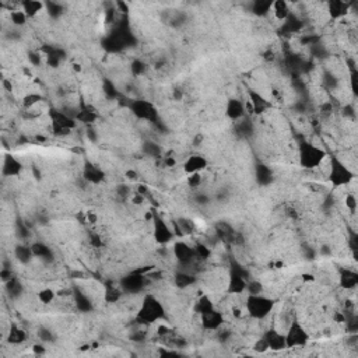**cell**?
<instances>
[{
	"label": "cell",
	"mask_w": 358,
	"mask_h": 358,
	"mask_svg": "<svg viewBox=\"0 0 358 358\" xmlns=\"http://www.w3.org/2000/svg\"><path fill=\"white\" fill-rule=\"evenodd\" d=\"M165 316H167V313H165L164 304L156 295L147 294L144 295L139 309H137V313L134 316V323L148 327V326L158 323L162 319H165Z\"/></svg>",
	"instance_id": "obj_1"
},
{
	"label": "cell",
	"mask_w": 358,
	"mask_h": 358,
	"mask_svg": "<svg viewBox=\"0 0 358 358\" xmlns=\"http://www.w3.org/2000/svg\"><path fill=\"white\" fill-rule=\"evenodd\" d=\"M326 158V150L313 144L312 141H301L298 145V162L304 169H316L322 167Z\"/></svg>",
	"instance_id": "obj_2"
},
{
	"label": "cell",
	"mask_w": 358,
	"mask_h": 358,
	"mask_svg": "<svg viewBox=\"0 0 358 358\" xmlns=\"http://www.w3.org/2000/svg\"><path fill=\"white\" fill-rule=\"evenodd\" d=\"M274 305H276V302L273 298L263 295V294L246 296V313L249 318L255 319V320H263V319L267 318L268 315L273 312Z\"/></svg>",
	"instance_id": "obj_3"
},
{
	"label": "cell",
	"mask_w": 358,
	"mask_h": 358,
	"mask_svg": "<svg viewBox=\"0 0 358 358\" xmlns=\"http://www.w3.org/2000/svg\"><path fill=\"white\" fill-rule=\"evenodd\" d=\"M327 179L335 188H341L350 185L355 179V173L347 167L344 162L337 157H332L329 162V172Z\"/></svg>",
	"instance_id": "obj_4"
},
{
	"label": "cell",
	"mask_w": 358,
	"mask_h": 358,
	"mask_svg": "<svg viewBox=\"0 0 358 358\" xmlns=\"http://www.w3.org/2000/svg\"><path fill=\"white\" fill-rule=\"evenodd\" d=\"M129 109L133 113L134 116L137 117L139 121L148 123H157L160 122V116H158V111L154 106L153 102L147 100H132L129 102Z\"/></svg>",
	"instance_id": "obj_5"
},
{
	"label": "cell",
	"mask_w": 358,
	"mask_h": 358,
	"mask_svg": "<svg viewBox=\"0 0 358 358\" xmlns=\"http://www.w3.org/2000/svg\"><path fill=\"white\" fill-rule=\"evenodd\" d=\"M50 125L53 133L57 136H66L77 126V121L73 115L67 112H62L59 109H50L49 111Z\"/></svg>",
	"instance_id": "obj_6"
},
{
	"label": "cell",
	"mask_w": 358,
	"mask_h": 358,
	"mask_svg": "<svg viewBox=\"0 0 358 358\" xmlns=\"http://www.w3.org/2000/svg\"><path fill=\"white\" fill-rule=\"evenodd\" d=\"M148 284V276L141 270H133L119 280V285L125 294H139Z\"/></svg>",
	"instance_id": "obj_7"
},
{
	"label": "cell",
	"mask_w": 358,
	"mask_h": 358,
	"mask_svg": "<svg viewBox=\"0 0 358 358\" xmlns=\"http://www.w3.org/2000/svg\"><path fill=\"white\" fill-rule=\"evenodd\" d=\"M153 229H151V234H153V238L156 241L158 245H168L171 241L173 240L175 236V232H173V228L171 224L168 223L167 220L158 214H153Z\"/></svg>",
	"instance_id": "obj_8"
},
{
	"label": "cell",
	"mask_w": 358,
	"mask_h": 358,
	"mask_svg": "<svg viewBox=\"0 0 358 358\" xmlns=\"http://www.w3.org/2000/svg\"><path fill=\"white\" fill-rule=\"evenodd\" d=\"M285 344L287 348H298V347H305L309 341V333L307 329L300 323V320L294 319L288 326V329L284 333Z\"/></svg>",
	"instance_id": "obj_9"
},
{
	"label": "cell",
	"mask_w": 358,
	"mask_h": 358,
	"mask_svg": "<svg viewBox=\"0 0 358 358\" xmlns=\"http://www.w3.org/2000/svg\"><path fill=\"white\" fill-rule=\"evenodd\" d=\"M173 257L176 259V262L179 263V266L182 268H186L192 266L196 262L195 249L193 246H190L188 242L185 241H178L173 244L172 248Z\"/></svg>",
	"instance_id": "obj_10"
},
{
	"label": "cell",
	"mask_w": 358,
	"mask_h": 358,
	"mask_svg": "<svg viewBox=\"0 0 358 358\" xmlns=\"http://www.w3.org/2000/svg\"><path fill=\"white\" fill-rule=\"evenodd\" d=\"M246 95H248V102H249V108L251 111L255 113V115H263L272 108V104L270 101L262 94L259 93L257 90L255 88H248L246 91Z\"/></svg>",
	"instance_id": "obj_11"
},
{
	"label": "cell",
	"mask_w": 358,
	"mask_h": 358,
	"mask_svg": "<svg viewBox=\"0 0 358 358\" xmlns=\"http://www.w3.org/2000/svg\"><path fill=\"white\" fill-rule=\"evenodd\" d=\"M225 323V319H224L223 312L217 311L216 308L208 311L207 313L200 315V324L201 327L207 332H218L221 329Z\"/></svg>",
	"instance_id": "obj_12"
},
{
	"label": "cell",
	"mask_w": 358,
	"mask_h": 358,
	"mask_svg": "<svg viewBox=\"0 0 358 358\" xmlns=\"http://www.w3.org/2000/svg\"><path fill=\"white\" fill-rule=\"evenodd\" d=\"M22 169H24V164L16 156L6 154L3 157V164H2L3 178H17V176L21 175Z\"/></svg>",
	"instance_id": "obj_13"
},
{
	"label": "cell",
	"mask_w": 358,
	"mask_h": 358,
	"mask_svg": "<svg viewBox=\"0 0 358 358\" xmlns=\"http://www.w3.org/2000/svg\"><path fill=\"white\" fill-rule=\"evenodd\" d=\"M208 167V160L203 154H192L184 162V172L186 175L201 173Z\"/></svg>",
	"instance_id": "obj_14"
},
{
	"label": "cell",
	"mask_w": 358,
	"mask_h": 358,
	"mask_svg": "<svg viewBox=\"0 0 358 358\" xmlns=\"http://www.w3.org/2000/svg\"><path fill=\"white\" fill-rule=\"evenodd\" d=\"M263 339L266 340L268 350H272V351H281V350L287 348L285 335L279 332L276 327H270V329L266 330L264 335H263Z\"/></svg>",
	"instance_id": "obj_15"
},
{
	"label": "cell",
	"mask_w": 358,
	"mask_h": 358,
	"mask_svg": "<svg viewBox=\"0 0 358 358\" xmlns=\"http://www.w3.org/2000/svg\"><path fill=\"white\" fill-rule=\"evenodd\" d=\"M358 285V272L350 267H341L339 270V287L344 291H352Z\"/></svg>",
	"instance_id": "obj_16"
},
{
	"label": "cell",
	"mask_w": 358,
	"mask_h": 358,
	"mask_svg": "<svg viewBox=\"0 0 358 358\" xmlns=\"http://www.w3.org/2000/svg\"><path fill=\"white\" fill-rule=\"evenodd\" d=\"M246 113V106L245 104L240 100V98H229L227 101V105H225V115L228 117L229 121L232 122H238L242 117H245Z\"/></svg>",
	"instance_id": "obj_17"
},
{
	"label": "cell",
	"mask_w": 358,
	"mask_h": 358,
	"mask_svg": "<svg viewBox=\"0 0 358 358\" xmlns=\"http://www.w3.org/2000/svg\"><path fill=\"white\" fill-rule=\"evenodd\" d=\"M350 3H347L344 0H329L326 3L327 14L330 20H341L344 17L348 16L350 13Z\"/></svg>",
	"instance_id": "obj_18"
},
{
	"label": "cell",
	"mask_w": 358,
	"mask_h": 358,
	"mask_svg": "<svg viewBox=\"0 0 358 358\" xmlns=\"http://www.w3.org/2000/svg\"><path fill=\"white\" fill-rule=\"evenodd\" d=\"M248 277L242 276L240 273H235L229 270L228 285H227V292L231 295H241L246 291V284H248Z\"/></svg>",
	"instance_id": "obj_19"
},
{
	"label": "cell",
	"mask_w": 358,
	"mask_h": 358,
	"mask_svg": "<svg viewBox=\"0 0 358 358\" xmlns=\"http://www.w3.org/2000/svg\"><path fill=\"white\" fill-rule=\"evenodd\" d=\"M74 119L80 123H84V125H93L98 121V113L95 111L93 106L87 105L85 102H80V105L74 112Z\"/></svg>",
	"instance_id": "obj_20"
},
{
	"label": "cell",
	"mask_w": 358,
	"mask_h": 358,
	"mask_svg": "<svg viewBox=\"0 0 358 358\" xmlns=\"http://www.w3.org/2000/svg\"><path fill=\"white\" fill-rule=\"evenodd\" d=\"M83 179L87 184H101L105 179V172L100 167L94 165L93 162L87 161L83 168Z\"/></svg>",
	"instance_id": "obj_21"
},
{
	"label": "cell",
	"mask_w": 358,
	"mask_h": 358,
	"mask_svg": "<svg viewBox=\"0 0 358 358\" xmlns=\"http://www.w3.org/2000/svg\"><path fill=\"white\" fill-rule=\"evenodd\" d=\"M172 228L175 235L185 236V235L193 234L196 231L195 221L189 217H178L172 224Z\"/></svg>",
	"instance_id": "obj_22"
},
{
	"label": "cell",
	"mask_w": 358,
	"mask_h": 358,
	"mask_svg": "<svg viewBox=\"0 0 358 358\" xmlns=\"http://www.w3.org/2000/svg\"><path fill=\"white\" fill-rule=\"evenodd\" d=\"M302 27H304V22H302L301 18L296 16V14H294V13H291L288 18L281 22L280 31H281L283 35H294V34L300 33Z\"/></svg>",
	"instance_id": "obj_23"
},
{
	"label": "cell",
	"mask_w": 358,
	"mask_h": 358,
	"mask_svg": "<svg viewBox=\"0 0 358 358\" xmlns=\"http://www.w3.org/2000/svg\"><path fill=\"white\" fill-rule=\"evenodd\" d=\"M197 279L193 273H190V270L188 268H181L179 272H176L175 277H173V283L178 287L179 290H186L192 285L195 284Z\"/></svg>",
	"instance_id": "obj_24"
},
{
	"label": "cell",
	"mask_w": 358,
	"mask_h": 358,
	"mask_svg": "<svg viewBox=\"0 0 358 358\" xmlns=\"http://www.w3.org/2000/svg\"><path fill=\"white\" fill-rule=\"evenodd\" d=\"M73 298H74V304H76V308H77L80 312L83 313H88L93 311V301L91 298L88 296V294H85L83 290L80 288H74L73 291Z\"/></svg>",
	"instance_id": "obj_25"
},
{
	"label": "cell",
	"mask_w": 358,
	"mask_h": 358,
	"mask_svg": "<svg viewBox=\"0 0 358 358\" xmlns=\"http://www.w3.org/2000/svg\"><path fill=\"white\" fill-rule=\"evenodd\" d=\"M255 178H256V182L260 186H267V185L273 182V169L266 164H257L255 167Z\"/></svg>",
	"instance_id": "obj_26"
},
{
	"label": "cell",
	"mask_w": 358,
	"mask_h": 358,
	"mask_svg": "<svg viewBox=\"0 0 358 358\" xmlns=\"http://www.w3.org/2000/svg\"><path fill=\"white\" fill-rule=\"evenodd\" d=\"M31 249H33L34 256L38 257L41 260L44 262H53L55 260V255H53V251L50 249V246H48L44 242H34L31 244Z\"/></svg>",
	"instance_id": "obj_27"
},
{
	"label": "cell",
	"mask_w": 358,
	"mask_h": 358,
	"mask_svg": "<svg viewBox=\"0 0 358 358\" xmlns=\"http://www.w3.org/2000/svg\"><path fill=\"white\" fill-rule=\"evenodd\" d=\"M27 340V330L17 326V324H11L10 329H9V333H7V343L13 344V346H20V344L25 343Z\"/></svg>",
	"instance_id": "obj_28"
},
{
	"label": "cell",
	"mask_w": 358,
	"mask_h": 358,
	"mask_svg": "<svg viewBox=\"0 0 358 358\" xmlns=\"http://www.w3.org/2000/svg\"><path fill=\"white\" fill-rule=\"evenodd\" d=\"M14 257H16L17 262H20L21 264H28V263L33 262L34 256L33 249H31V245H25L24 242L22 244H17L14 246Z\"/></svg>",
	"instance_id": "obj_29"
},
{
	"label": "cell",
	"mask_w": 358,
	"mask_h": 358,
	"mask_svg": "<svg viewBox=\"0 0 358 358\" xmlns=\"http://www.w3.org/2000/svg\"><path fill=\"white\" fill-rule=\"evenodd\" d=\"M272 13L276 17V20L283 22L288 18V16H290L292 11L290 9V5L285 0H276V2L272 3Z\"/></svg>",
	"instance_id": "obj_30"
},
{
	"label": "cell",
	"mask_w": 358,
	"mask_h": 358,
	"mask_svg": "<svg viewBox=\"0 0 358 358\" xmlns=\"http://www.w3.org/2000/svg\"><path fill=\"white\" fill-rule=\"evenodd\" d=\"M123 295H125V292H123V290L121 288V285L119 284L115 285L113 283L105 284V288H104V300H105L108 304L119 302L122 300Z\"/></svg>",
	"instance_id": "obj_31"
},
{
	"label": "cell",
	"mask_w": 358,
	"mask_h": 358,
	"mask_svg": "<svg viewBox=\"0 0 358 358\" xmlns=\"http://www.w3.org/2000/svg\"><path fill=\"white\" fill-rule=\"evenodd\" d=\"M20 6H21V10L27 14L28 18L37 16L39 11L45 10V3L39 2V0H22Z\"/></svg>",
	"instance_id": "obj_32"
},
{
	"label": "cell",
	"mask_w": 358,
	"mask_h": 358,
	"mask_svg": "<svg viewBox=\"0 0 358 358\" xmlns=\"http://www.w3.org/2000/svg\"><path fill=\"white\" fill-rule=\"evenodd\" d=\"M214 302H213V300L210 298L208 295H200L197 300L195 301V304H193V312L197 313L199 316L200 315H203V313H207L208 311H212V309H214Z\"/></svg>",
	"instance_id": "obj_33"
},
{
	"label": "cell",
	"mask_w": 358,
	"mask_h": 358,
	"mask_svg": "<svg viewBox=\"0 0 358 358\" xmlns=\"http://www.w3.org/2000/svg\"><path fill=\"white\" fill-rule=\"evenodd\" d=\"M272 3L270 0H255L251 3V11L257 17H266L272 11Z\"/></svg>",
	"instance_id": "obj_34"
},
{
	"label": "cell",
	"mask_w": 358,
	"mask_h": 358,
	"mask_svg": "<svg viewBox=\"0 0 358 358\" xmlns=\"http://www.w3.org/2000/svg\"><path fill=\"white\" fill-rule=\"evenodd\" d=\"M45 11L50 18H59L65 13V7L59 2H45Z\"/></svg>",
	"instance_id": "obj_35"
},
{
	"label": "cell",
	"mask_w": 358,
	"mask_h": 358,
	"mask_svg": "<svg viewBox=\"0 0 358 358\" xmlns=\"http://www.w3.org/2000/svg\"><path fill=\"white\" fill-rule=\"evenodd\" d=\"M5 287L11 298H18V296L22 294L21 281L18 279H16V277H13V279H10L9 281H6Z\"/></svg>",
	"instance_id": "obj_36"
},
{
	"label": "cell",
	"mask_w": 358,
	"mask_h": 358,
	"mask_svg": "<svg viewBox=\"0 0 358 358\" xmlns=\"http://www.w3.org/2000/svg\"><path fill=\"white\" fill-rule=\"evenodd\" d=\"M10 21L14 27H24L27 24L28 17L21 9H16V10H11Z\"/></svg>",
	"instance_id": "obj_37"
},
{
	"label": "cell",
	"mask_w": 358,
	"mask_h": 358,
	"mask_svg": "<svg viewBox=\"0 0 358 358\" xmlns=\"http://www.w3.org/2000/svg\"><path fill=\"white\" fill-rule=\"evenodd\" d=\"M193 249H195V256H196V260H201V262H206L208 257L212 256V249L208 248L207 245H204V244H200V242H197L195 246H193Z\"/></svg>",
	"instance_id": "obj_38"
},
{
	"label": "cell",
	"mask_w": 358,
	"mask_h": 358,
	"mask_svg": "<svg viewBox=\"0 0 358 358\" xmlns=\"http://www.w3.org/2000/svg\"><path fill=\"white\" fill-rule=\"evenodd\" d=\"M41 101H42V95L38 94V93H29V94L24 95V98H22V106H24L27 111L28 109H34Z\"/></svg>",
	"instance_id": "obj_39"
},
{
	"label": "cell",
	"mask_w": 358,
	"mask_h": 358,
	"mask_svg": "<svg viewBox=\"0 0 358 358\" xmlns=\"http://www.w3.org/2000/svg\"><path fill=\"white\" fill-rule=\"evenodd\" d=\"M102 91H104L106 98H109V100H115L117 95H119L116 85L109 78H104V81H102Z\"/></svg>",
	"instance_id": "obj_40"
},
{
	"label": "cell",
	"mask_w": 358,
	"mask_h": 358,
	"mask_svg": "<svg viewBox=\"0 0 358 358\" xmlns=\"http://www.w3.org/2000/svg\"><path fill=\"white\" fill-rule=\"evenodd\" d=\"M263 291H264V287L259 280H248L245 291L248 295H259V294H263Z\"/></svg>",
	"instance_id": "obj_41"
},
{
	"label": "cell",
	"mask_w": 358,
	"mask_h": 358,
	"mask_svg": "<svg viewBox=\"0 0 358 358\" xmlns=\"http://www.w3.org/2000/svg\"><path fill=\"white\" fill-rule=\"evenodd\" d=\"M37 296H38L39 302H42L45 305H49V304H52V302L55 301L56 294L52 288H42V290L37 294Z\"/></svg>",
	"instance_id": "obj_42"
},
{
	"label": "cell",
	"mask_w": 358,
	"mask_h": 358,
	"mask_svg": "<svg viewBox=\"0 0 358 358\" xmlns=\"http://www.w3.org/2000/svg\"><path fill=\"white\" fill-rule=\"evenodd\" d=\"M37 336H38V339L42 341V343H53L56 339L55 333H53L49 327H45V326H41V327H39L38 332H37Z\"/></svg>",
	"instance_id": "obj_43"
},
{
	"label": "cell",
	"mask_w": 358,
	"mask_h": 358,
	"mask_svg": "<svg viewBox=\"0 0 358 358\" xmlns=\"http://www.w3.org/2000/svg\"><path fill=\"white\" fill-rule=\"evenodd\" d=\"M143 151L148 157H153V158H157V157H161V147L157 144V143H153V141H147L143 145Z\"/></svg>",
	"instance_id": "obj_44"
},
{
	"label": "cell",
	"mask_w": 358,
	"mask_h": 358,
	"mask_svg": "<svg viewBox=\"0 0 358 358\" xmlns=\"http://www.w3.org/2000/svg\"><path fill=\"white\" fill-rule=\"evenodd\" d=\"M29 234H31V231H29V228H28L27 225L24 224V221H17L16 223L17 238L21 241H25L29 238Z\"/></svg>",
	"instance_id": "obj_45"
},
{
	"label": "cell",
	"mask_w": 358,
	"mask_h": 358,
	"mask_svg": "<svg viewBox=\"0 0 358 358\" xmlns=\"http://www.w3.org/2000/svg\"><path fill=\"white\" fill-rule=\"evenodd\" d=\"M201 182H203L201 173H192V175H188V179H186V184L192 189H199Z\"/></svg>",
	"instance_id": "obj_46"
},
{
	"label": "cell",
	"mask_w": 358,
	"mask_h": 358,
	"mask_svg": "<svg viewBox=\"0 0 358 358\" xmlns=\"http://www.w3.org/2000/svg\"><path fill=\"white\" fill-rule=\"evenodd\" d=\"M344 204H346L347 208H348V210H350L352 214L357 212L358 201H357V197H355V195H354V193H347L346 199H344Z\"/></svg>",
	"instance_id": "obj_47"
},
{
	"label": "cell",
	"mask_w": 358,
	"mask_h": 358,
	"mask_svg": "<svg viewBox=\"0 0 358 358\" xmlns=\"http://www.w3.org/2000/svg\"><path fill=\"white\" fill-rule=\"evenodd\" d=\"M145 69H147V66H145V63L143 61L134 59V61L132 62V73H133L134 76H141V74H144Z\"/></svg>",
	"instance_id": "obj_48"
},
{
	"label": "cell",
	"mask_w": 358,
	"mask_h": 358,
	"mask_svg": "<svg viewBox=\"0 0 358 358\" xmlns=\"http://www.w3.org/2000/svg\"><path fill=\"white\" fill-rule=\"evenodd\" d=\"M341 113H343V116L347 117V119H355V108H354V105H351V104H347V105H344V108L341 109Z\"/></svg>",
	"instance_id": "obj_49"
},
{
	"label": "cell",
	"mask_w": 358,
	"mask_h": 358,
	"mask_svg": "<svg viewBox=\"0 0 358 358\" xmlns=\"http://www.w3.org/2000/svg\"><path fill=\"white\" fill-rule=\"evenodd\" d=\"M323 84L327 87V88H335L336 85H337V80H336V77L332 74V73H326L323 76Z\"/></svg>",
	"instance_id": "obj_50"
},
{
	"label": "cell",
	"mask_w": 358,
	"mask_h": 358,
	"mask_svg": "<svg viewBox=\"0 0 358 358\" xmlns=\"http://www.w3.org/2000/svg\"><path fill=\"white\" fill-rule=\"evenodd\" d=\"M171 333H172V329L168 327L167 324H158V326H157V336H160V337H167V336H169Z\"/></svg>",
	"instance_id": "obj_51"
},
{
	"label": "cell",
	"mask_w": 358,
	"mask_h": 358,
	"mask_svg": "<svg viewBox=\"0 0 358 358\" xmlns=\"http://www.w3.org/2000/svg\"><path fill=\"white\" fill-rule=\"evenodd\" d=\"M255 350H256L257 352H264V351H267L268 350V347H267V343H266V340L263 339V336L259 339V340L255 343V347H253Z\"/></svg>",
	"instance_id": "obj_52"
},
{
	"label": "cell",
	"mask_w": 358,
	"mask_h": 358,
	"mask_svg": "<svg viewBox=\"0 0 358 358\" xmlns=\"http://www.w3.org/2000/svg\"><path fill=\"white\" fill-rule=\"evenodd\" d=\"M28 59H29V63L34 65V66H39L42 63V56L39 55V53H29Z\"/></svg>",
	"instance_id": "obj_53"
},
{
	"label": "cell",
	"mask_w": 358,
	"mask_h": 358,
	"mask_svg": "<svg viewBox=\"0 0 358 358\" xmlns=\"http://www.w3.org/2000/svg\"><path fill=\"white\" fill-rule=\"evenodd\" d=\"M90 242L95 248H100L102 245V240H101V236L98 234H90Z\"/></svg>",
	"instance_id": "obj_54"
},
{
	"label": "cell",
	"mask_w": 358,
	"mask_h": 358,
	"mask_svg": "<svg viewBox=\"0 0 358 358\" xmlns=\"http://www.w3.org/2000/svg\"><path fill=\"white\" fill-rule=\"evenodd\" d=\"M144 200H145V196L140 195V193H137V192H134V196L132 197V203H133V204H136V206H141Z\"/></svg>",
	"instance_id": "obj_55"
},
{
	"label": "cell",
	"mask_w": 358,
	"mask_h": 358,
	"mask_svg": "<svg viewBox=\"0 0 358 358\" xmlns=\"http://www.w3.org/2000/svg\"><path fill=\"white\" fill-rule=\"evenodd\" d=\"M45 347L41 346V344H34L33 346V352L34 354H37V355H42V354H45Z\"/></svg>",
	"instance_id": "obj_56"
},
{
	"label": "cell",
	"mask_w": 358,
	"mask_h": 358,
	"mask_svg": "<svg viewBox=\"0 0 358 358\" xmlns=\"http://www.w3.org/2000/svg\"><path fill=\"white\" fill-rule=\"evenodd\" d=\"M2 85H3V88H5L6 91H9V93H11V91H13V84H11L10 80H7V78H3V81H2Z\"/></svg>",
	"instance_id": "obj_57"
},
{
	"label": "cell",
	"mask_w": 358,
	"mask_h": 358,
	"mask_svg": "<svg viewBox=\"0 0 358 358\" xmlns=\"http://www.w3.org/2000/svg\"><path fill=\"white\" fill-rule=\"evenodd\" d=\"M116 7L119 9V11H121V13H125V14H128L129 9H128V5H126L125 2H117Z\"/></svg>",
	"instance_id": "obj_58"
},
{
	"label": "cell",
	"mask_w": 358,
	"mask_h": 358,
	"mask_svg": "<svg viewBox=\"0 0 358 358\" xmlns=\"http://www.w3.org/2000/svg\"><path fill=\"white\" fill-rule=\"evenodd\" d=\"M125 175H126V178L130 179V181H136V179L139 178V176H137V172H136V171H133V169H129V171H126V173H125Z\"/></svg>",
	"instance_id": "obj_59"
},
{
	"label": "cell",
	"mask_w": 358,
	"mask_h": 358,
	"mask_svg": "<svg viewBox=\"0 0 358 358\" xmlns=\"http://www.w3.org/2000/svg\"><path fill=\"white\" fill-rule=\"evenodd\" d=\"M164 162H165V165H167L168 168L175 167V165H176V161L173 160L172 157H165V158H164Z\"/></svg>",
	"instance_id": "obj_60"
},
{
	"label": "cell",
	"mask_w": 358,
	"mask_h": 358,
	"mask_svg": "<svg viewBox=\"0 0 358 358\" xmlns=\"http://www.w3.org/2000/svg\"><path fill=\"white\" fill-rule=\"evenodd\" d=\"M132 339H133L134 341H144L145 340V333H143V332H139V333H134Z\"/></svg>",
	"instance_id": "obj_61"
},
{
	"label": "cell",
	"mask_w": 358,
	"mask_h": 358,
	"mask_svg": "<svg viewBox=\"0 0 358 358\" xmlns=\"http://www.w3.org/2000/svg\"><path fill=\"white\" fill-rule=\"evenodd\" d=\"M87 220H88V223L90 224H93V223H95L97 221V216H95L94 213H87Z\"/></svg>",
	"instance_id": "obj_62"
}]
</instances>
